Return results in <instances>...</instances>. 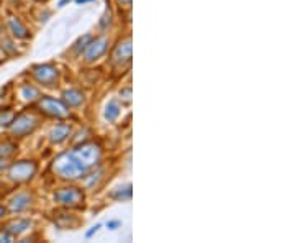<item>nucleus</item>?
<instances>
[{"mask_svg":"<svg viewBox=\"0 0 295 243\" xmlns=\"http://www.w3.org/2000/svg\"><path fill=\"white\" fill-rule=\"evenodd\" d=\"M53 171L62 179H77L86 172V169L72 156V153H62L56 158L53 163Z\"/></svg>","mask_w":295,"mask_h":243,"instance_id":"f257e3e1","label":"nucleus"},{"mask_svg":"<svg viewBox=\"0 0 295 243\" xmlns=\"http://www.w3.org/2000/svg\"><path fill=\"white\" fill-rule=\"evenodd\" d=\"M71 153L77 159V163H79L86 171L97 166L102 159V150L97 143H84L81 147H77L76 150H72Z\"/></svg>","mask_w":295,"mask_h":243,"instance_id":"f03ea898","label":"nucleus"},{"mask_svg":"<svg viewBox=\"0 0 295 243\" xmlns=\"http://www.w3.org/2000/svg\"><path fill=\"white\" fill-rule=\"evenodd\" d=\"M54 200L66 207H79L84 202V192L79 187H62L54 192Z\"/></svg>","mask_w":295,"mask_h":243,"instance_id":"7ed1b4c3","label":"nucleus"},{"mask_svg":"<svg viewBox=\"0 0 295 243\" xmlns=\"http://www.w3.org/2000/svg\"><path fill=\"white\" fill-rule=\"evenodd\" d=\"M34 172H36V164H34L33 161H18V163L10 166L9 176H10L12 181L25 183V181H30V179L34 176Z\"/></svg>","mask_w":295,"mask_h":243,"instance_id":"20e7f679","label":"nucleus"},{"mask_svg":"<svg viewBox=\"0 0 295 243\" xmlns=\"http://www.w3.org/2000/svg\"><path fill=\"white\" fill-rule=\"evenodd\" d=\"M12 133L17 136H25L38 127V119L30 114H22L12 120Z\"/></svg>","mask_w":295,"mask_h":243,"instance_id":"39448f33","label":"nucleus"},{"mask_svg":"<svg viewBox=\"0 0 295 243\" xmlns=\"http://www.w3.org/2000/svg\"><path fill=\"white\" fill-rule=\"evenodd\" d=\"M33 76L40 84H43L46 87H53L59 79V71L53 64H40L33 67Z\"/></svg>","mask_w":295,"mask_h":243,"instance_id":"423d86ee","label":"nucleus"},{"mask_svg":"<svg viewBox=\"0 0 295 243\" xmlns=\"http://www.w3.org/2000/svg\"><path fill=\"white\" fill-rule=\"evenodd\" d=\"M40 109L41 112H45L46 115L56 117V119H66L69 117V107L64 102L56 100L53 97H43L40 100Z\"/></svg>","mask_w":295,"mask_h":243,"instance_id":"0eeeda50","label":"nucleus"},{"mask_svg":"<svg viewBox=\"0 0 295 243\" xmlns=\"http://www.w3.org/2000/svg\"><path fill=\"white\" fill-rule=\"evenodd\" d=\"M107 46H108V41L107 38H97V40H90L89 45L86 46V51H84V58L86 61H95L102 56V54L107 51Z\"/></svg>","mask_w":295,"mask_h":243,"instance_id":"6e6552de","label":"nucleus"},{"mask_svg":"<svg viewBox=\"0 0 295 243\" xmlns=\"http://www.w3.org/2000/svg\"><path fill=\"white\" fill-rule=\"evenodd\" d=\"M131 59V41L126 40L123 43H118L117 48L112 54V61L117 64H123V62H130Z\"/></svg>","mask_w":295,"mask_h":243,"instance_id":"1a4fd4ad","label":"nucleus"},{"mask_svg":"<svg viewBox=\"0 0 295 243\" xmlns=\"http://www.w3.org/2000/svg\"><path fill=\"white\" fill-rule=\"evenodd\" d=\"M69 133H71V127L66 123H59V125H56V127H53L51 131H49V140H51L53 143H61L69 136Z\"/></svg>","mask_w":295,"mask_h":243,"instance_id":"9d476101","label":"nucleus"},{"mask_svg":"<svg viewBox=\"0 0 295 243\" xmlns=\"http://www.w3.org/2000/svg\"><path fill=\"white\" fill-rule=\"evenodd\" d=\"M62 97H64V102L67 107H79L84 103V100H86L84 92H81L79 89H69V91L62 94Z\"/></svg>","mask_w":295,"mask_h":243,"instance_id":"9b49d317","label":"nucleus"},{"mask_svg":"<svg viewBox=\"0 0 295 243\" xmlns=\"http://www.w3.org/2000/svg\"><path fill=\"white\" fill-rule=\"evenodd\" d=\"M31 204V197L28 194H18L17 197H13L10 200V211L12 212H22L26 207H30Z\"/></svg>","mask_w":295,"mask_h":243,"instance_id":"f8f14e48","label":"nucleus"},{"mask_svg":"<svg viewBox=\"0 0 295 243\" xmlns=\"http://www.w3.org/2000/svg\"><path fill=\"white\" fill-rule=\"evenodd\" d=\"M9 28L13 37H17V38H28V34H30L26 30V26L20 22L18 18H13V17L9 20Z\"/></svg>","mask_w":295,"mask_h":243,"instance_id":"ddd939ff","label":"nucleus"},{"mask_svg":"<svg viewBox=\"0 0 295 243\" xmlns=\"http://www.w3.org/2000/svg\"><path fill=\"white\" fill-rule=\"evenodd\" d=\"M30 220L26 219H18L15 222H10L9 225H7V230H9L12 235H18V233H23L25 230H28L30 228Z\"/></svg>","mask_w":295,"mask_h":243,"instance_id":"4468645a","label":"nucleus"},{"mask_svg":"<svg viewBox=\"0 0 295 243\" xmlns=\"http://www.w3.org/2000/svg\"><path fill=\"white\" fill-rule=\"evenodd\" d=\"M120 106H118L117 100H110L107 103V107H105V119L108 122H115L118 119V115H120Z\"/></svg>","mask_w":295,"mask_h":243,"instance_id":"2eb2a0df","label":"nucleus"},{"mask_svg":"<svg viewBox=\"0 0 295 243\" xmlns=\"http://www.w3.org/2000/svg\"><path fill=\"white\" fill-rule=\"evenodd\" d=\"M112 197L117 200H130L131 199V184L125 186V187H118V189L112 194Z\"/></svg>","mask_w":295,"mask_h":243,"instance_id":"dca6fc26","label":"nucleus"},{"mask_svg":"<svg viewBox=\"0 0 295 243\" xmlns=\"http://www.w3.org/2000/svg\"><path fill=\"white\" fill-rule=\"evenodd\" d=\"M22 97L25 100H33V99H36V97H40V92H38L36 87L26 84L22 87Z\"/></svg>","mask_w":295,"mask_h":243,"instance_id":"f3484780","label":"nucleus"},{"mask_svg":"<svg viewBox=\"0 0 295 243\" xmlns=\"http://www.w3.org/2000/svg\"><path fill=\"white\" fill-rule=\"evenodd\" d=\"M13 151H15V145H12V143H0V158H2V159L13 155Z\"/></svg>","mask_w":295,"mask_h":243,"instance_id":"a211bd4d","label":"nucleus"},{"mask_svg":"<svg viewBox=\"0 0 295 243\" xmlns=\"http://www.w3.org/2000/svg\"><path fill=\"white\" fill-rule=\"evenodd\" d=\"M13 119H15V115L10 110H0V127L2 125H10Z\"/></svg>","mask_w":295,"mask_h":243,"instance_id":"6ab92c4d","label":"nucleus"},{"mask_svg":"<svg viewBox=\"0 0 295 243\" xmlns=\"http://www.w3.org/2000/svg\"><path fill=\"white\" fill-rule=\"evenodd\" d=\"M0 241H13V235L7 230V228H4V230L0 232Z\"/></svg>","mask_w":295,"mask_h":243,"instance_id":"aec40b11","label":"nucleus"},{"mask_svg":"<svg viewBox=\"0 0 295 243\" xmlns=\"http://www.w3.org/2000/svg\"><path fill=\"white\" fill-rule=\"evenodd\" d=\"M100 227H102L100 224H97V225H94V227H92V228H90V230H89V232L86 233V237H87V238H90V237H94V235H95V233L98 232V228H100Z\"/></svg>","mask_w":295,"mask_h":243,"instance_id":"412c9836","label":"nucleus"},{"mask_svg":"<svg viewBox=\"0 0 295 243\" xmlns=\"http://www.w3.org/2000/svg\"><path fill=\"white\" fill-rule=\"evenodd\" d=\"M122 225V222H118V220H110L108 224H107V227L110 228V230H117L118 227Z\"/></svg>","mask_w":295,"mask_h":243,"instance_id":"4be33fe9","label":"nucleus"},{"mask_svg":"<svg viewBox=\"0 0 295 243\" xmlns=\"http://www.w3.org/2000/svg\"><path fill=\"white\" fill-rule=\"evenodd\" d=\"M76 2L79 4V5H81V4L84 5V4H87V2H94V0H76Z\"/></svg>","mask_w":295,"mask_h":243,"instance_id":"5701e85b","label":"nucleus"},{"mask_svg":"<svg viewBox=\"0 0 295 243\" xmlns=\"http://www.w3.org/2000/svg\"><path fill=\"white\" fill-rule=\"evenodd\" d=\"M120 4H125V5H130L131 4V0H118Z\"/></svg>","mask_w":295,"mask_h":243,"instance_id":"b1692460","label":"nucleus"},{"mask_svg":"<svg viewBox=\"0 0 295 243\" xmlns=\"http://www.w3.org/2000/svg\"><path fill=\"white\" fill-rule=\"evenodd\" d=\"M5 168V163H4V159L2 158H0V171H2Z\"/></svg>","mask_w":295,"mask_h":243,"instance_id":"393cba45","label":"nucleus"},{"mask_svg":"<svg viewBox=\"0 0 295 243\" xmlns=\"http://www.w3.org/2000/svg\"><path fill=\"white\" fill-rule=\"evenodd\" d=\"M4 214H5V209L2 205H0V217H4Z\"/></svg>","mask_w":295,"mask_h":243,"instance_id":"a878e982","label":"nucleus"},{"mask_svg":"<svg viewBox=\"0 0 295 243\" xmlns=\"http://www.w3.org/2000/svg\"><path fill=\"white\" fill-rule=\"evenodd\" d=\"M67 2H69V0H61V2H59V5L62 7V5H66Z\"/></svg>","mask_w":295,"mask_h":243,"instance_id":"bb28decb","label":"nucleus"},{"mask_svg":"<svg viewBox=\"0 0 295 243\" xmlns=\"http://www.w3.org/2000/svg\"><path fill=\"white\" fill-rule=\"evenodd\" d=\"M2 56H4V53H2V48H0V59H2Z\"/></svg>","mask_w":295,"mask_h":243,"instance_id":"cd10ccee","label":"nucleus"}]
</instances>
